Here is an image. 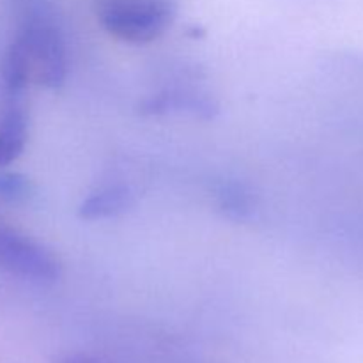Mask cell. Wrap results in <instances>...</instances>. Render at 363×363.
<instances>
[{"instance_id":"obj_1","label":"cell","mask_w":363,"mask_h":363,"mask_svg":"<svg viewBox=\"0 0 363 363\" xmlns=\"http://www.w3.org/2000/svg\"><path fill=\"white\" fill-rule=\"evenodd\" d=\"M16 34L11 41L23 59L30 82L46 89L64 84L67 73L66 45L48 0H13Z\"/></svg>"},{"instance_id":"obj_7","label":"cell","mask_w":363,"mask_h":363,"mask_svg":"<svg viewBox=\"0 0 363 363\" xmlns=\"http://www.w3.org/2000/svg\"><path fill=\"white\" fill-rule=\"evenodd\" d=\"M32 186L27 177L13 172H0V199L20 202L30 197Z\"/></svg>"},{"instance_id":"obj_4","label":"cell","mask_w":363,"mask_h":363,"mask_svg":"<svg viewBox=\"0 0 363 363\" xmlns=\"http://www.w3.org/2000/svg\"><path fill=\"white\" fill-rule=\"evenodd\" d=\"M28 138V112L23 92H6V105L0 113V169L16 162Z\"/></svg>"},{"instance_id":"obj_2","label":"cell","mask_w":363,"mask_h":363,"mask_svg":"<svg viewBox=\"0 0 363 363\" xmlns=\"http://www.w3.org/2000/svg\"><path fill=\"white\" fill-rule=\"evenodd\" d=\"M96 16L113 38L126 43L158 39L176 16L174 0H96Z\"/></svg>"},{"instance_id":"obj_8","label":"cell","mask_w":363,"mask_h":363,"mask_svg":"<svg viewBox=\"0 0 363 363\" xmlns=\"http://www.w3.org/2000/svg\"><path fill=\"white\" fill-rule=\"evenodd\" d=\"M59 363H91V362H84V360H62Z\"/></svg>"},{"instance_id":"obj_3","label":"cell","mask_w":363,"mask_h":363,"mask_svg":"<svg viewBox=\"0 0 363 363\" xmlns=\"http://www.w3.org/2000/svg\"><path fill=\"white\" fill-rule=\"evenodd\" d=\"M0 272L50 284L60 277V262L48 248L0 220Z\"/></svg>"},{"instance_id":"obj_5","label":"cell","mask_w":363,"mask_h":363,"mask_svg":"<svg viewBox=\"0 0 363 363\" xmlns=\"http://www.w3.org/2000/svg\"><path fill=\"white\" fill-rule=\"evenodd\" d=\"M131 195L128 188L119 186H108L99 190L98 194L91 195L87 201L82 204L80 216L85 220H98L106 218V216H113L117 213L124 211L130 206Z\"/></svg>"},{"instance_id":"obj_6","label":"cell","mask_w":363,"mask_h":363,"mask_svg":"<svg viewBox=\"0 0 363 363\" xmlns=\"http://www.w3.org/2000/svg\"><path fill=\"white\" fill-rule=\"evenodd\" d=\"M220 206L227 215L234 218H245L252 213V195L238 183H227L218 191Z\"/></svg>"}]
</instances>
